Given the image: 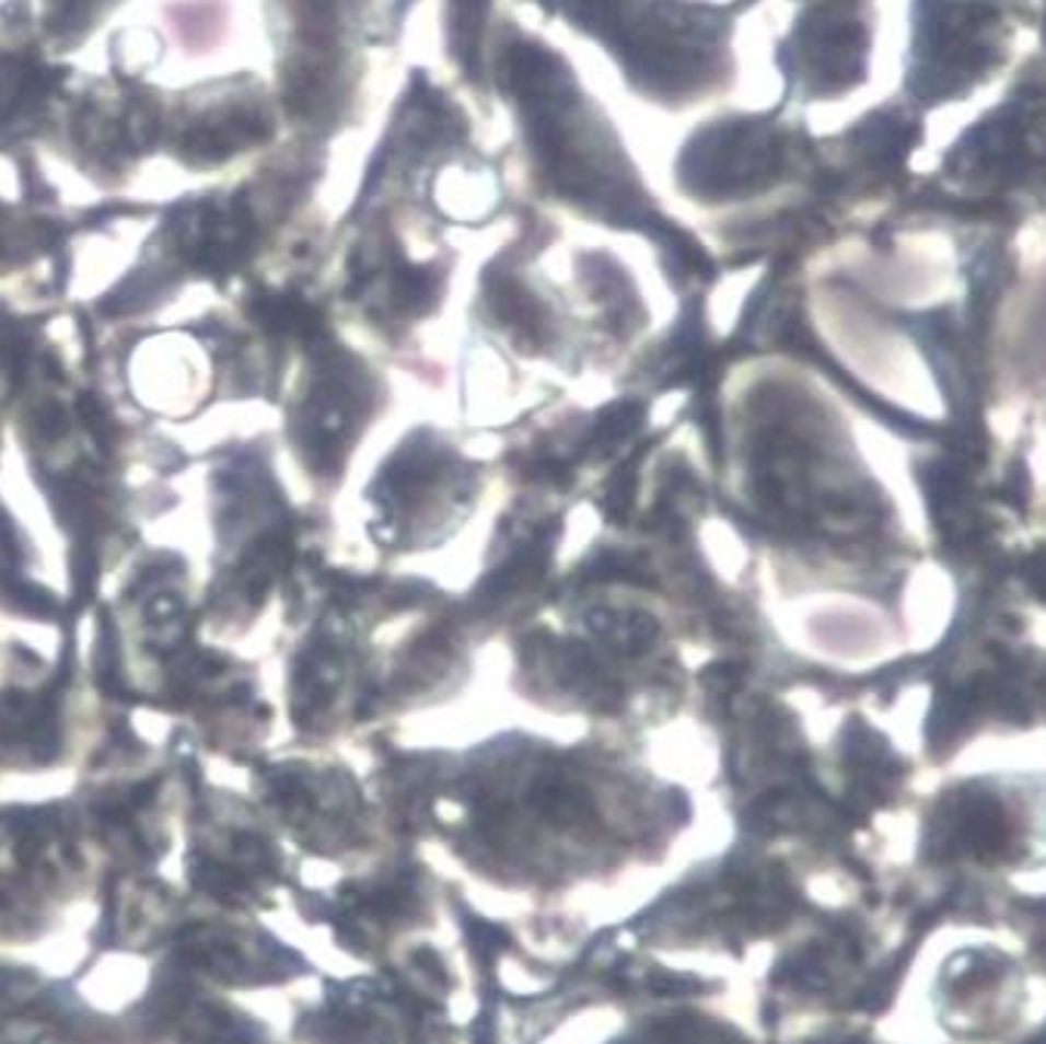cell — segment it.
<instances>
[{
    "label": "cell",
    "instance_id": "7a4b0ae2",
    "mask_svg": "<svg viewBox=\"0 0 1046 1044\" xmlns=\"http://www.w3.org/2000/svg\"><path fill=\"white\" fill-rule=\"evenodd\" d=\"M944 169L988 184H1034L1046 177V59H1027L1007 94L953 140Z\"/></svg>",
    "mask_w": 1046,
    "mask_h": 1044
},
{
    "label": "cell",
    "instance_id": "3957f363",
    "mask_svg": "<svg viewBox=\"0 0 1046 1044\" xmlns=\"http://www.w3.org/2000/svg\"><path fill=\"white\" fill-rule=\"evenodd\" d=\"M873 47V22L857 7H826L811 13V20L801 28V72L807 91L836 94L851 91L867 76Z\"/></svg>",
    "mask_w": 1046,
    "mask_h": 1044
},
{
    "label": "cell",
    "instance_id": "6da1fadb",
    "mask_svg": "<svg viewBox=\"0 0 1046 1044\" xmlns=\"http://www.w3.org/2000/svg\"><path fill=\"white\" fill-rule=\"evenodd\" d=\"M1019 25L1022 0H914L907 94L922 109L972 97L1012 59Z\"/></svg>",
    "mask_w": 1046,
    "mask_h": 1044
}]
</instances>
